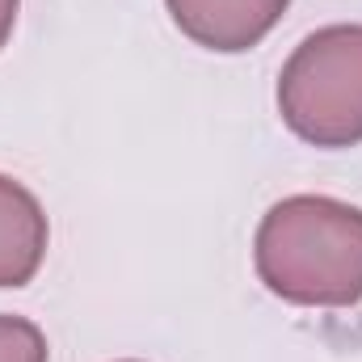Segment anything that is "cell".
Wrapping results in <instances>:
<instances>
[{"label": "cell", "mask_w": 362, "mask_h": 362, "mask_svg": "<svg viewBox=\"0 0 362 362\" xmlns=\"http://www.w3.org/2000/svg\"><path fill=\"white\" fill-rule=\"evenodd\" d=\"M253 266L286 303L350 308L362 299V211L329 194L274 202L253 236Z\"/></svg>", "instance_id": "cell-1"}, {"label": "cell", "mask_w": 362, "mask_h": 362, "mask_svg": "<svg viewBox=\"0 0 362 362\" xmlns=\"http://www.w3.org/2000/svg\"><path fill=\"white\" fill-rule=\"evenodd\" d=\"M278 114L312 148L362 144V25L308 34L278 72Z\"/></svg>", "instance_id": "cell-2"}, {"label": "cell", "mask_w": 362, "mask_h": 362, "mask_svg": "<svg viewBox=\"0 0 362 362\" xmlns=\"http://www.w3.org/2000/svg\"><path fill=\"white\" fill-rule=\"evenodd\" d=\"M177 30L219 55L253 51L282 21L291 0H165Z\"/></svg>", "instance_id": "cell-3"}, {"label": "cell", "mask_w": 362, "mask_h": 362, "mask_svg": "<svg viewBox=\"0 0 362 362\" xmlns=\"http://www.w3.org/2000/svg\"><path fill=\"white\" fill-rule=\"evenodd\" d=\"M47 211L21 181L0 173V286H25L47 257Z\"/></svg>", "instance_id": "cell-4"}, {"label": "cell", "mask_w": 362, "mask_h": 362, "mask_svg": "<svg viewBox=\"0 0 362 362\" xmlns=\"http://www.w3.org/2000/svg\"><path fill=\"white\" fill-rule=\"evenodd\" d=\"M0 362H47V337L25 316H0Z\"/></svg>", "instance_id": "cell-5"}, {"label": "cell", "mask_w": 362, "mask_h": 362, "mask_svg": "<svg viewBox=\"0 0 362 362\" xmlns=\"http://www.w3.org/2000/svg\"><path fill=\"white\" fill-rule=\"evenodd\" d=\"M17 8H21V0H0V47L8 42V34L17 25Z\"/></svg>", "instance_id": "cell-6"}]
</instances>
